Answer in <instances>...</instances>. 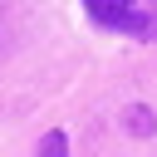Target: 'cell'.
I'll list each match as a JSON object with an SVG mask.
<instances>
[{
    "label": "cell",
    "instance_id": "cell-1",
    "mask_svg": "<svg viewBox=\"0 0 157 157\" xmlns=\"http://www.w3.org/2000/svg\"><path fill=\"white\" fill-rule=\"evenodd\" d=\"M83 10L103 29L137 34V39H157V5L152 0H83Z\"/></svg>",
    "mask_w": 157,
    "mask_h": 157
},
{
    "label": "cell",
    "instance_id": "cell-2",
    "mask_svg": "<svg viewBox=\"0 0 157 157\" xmlns=\"http://www.w3.org/2000/svg\"><path fill=\"white\" fill-rule=\"evenodd\" d=\"M123 128L137 132V137H147V132H152V113H147V108H128V113H123Z\"/></svg>",
    "mask_w": 157,
    "mask_h": 157
},
{
    "label": "cell",
    "instance_id": "cell-3",
    "mask_svg": "<svg viewBox=\"0 0 157 157\" xmlns=\"http://www.w3.org/2000/svg\"><path fill=\"white\" fill-rule=\"evenodd\" d=\"M64 147H69L64 132H44V137H39V152H44V157H64Z\"/></svg>",
    "mask_w": 157,
    "mask_h": 157
}]
</instances>
